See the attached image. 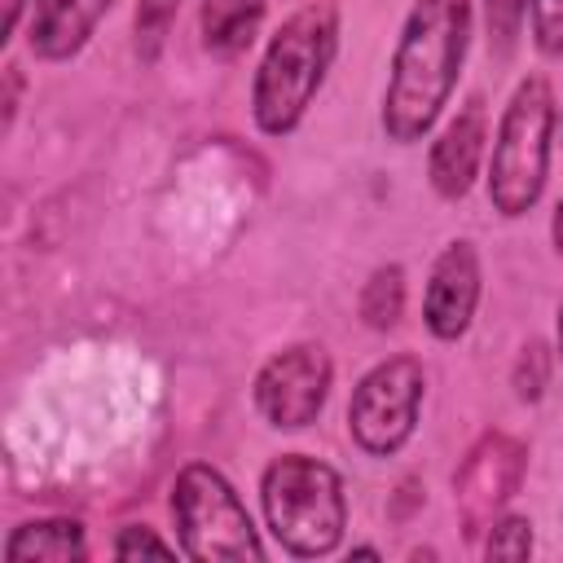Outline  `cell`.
<instances>
[{
  "mask_svg": "<svg viewBox=\"0 0 563 563\" xmlns=\"http://www.w3.org/2000/svg\"><path fill=\"white\" fill-rule=\"evenodd\" d=\"M475 35V0H413L378 101V128L391 145H418L449 110Z\"/></svg>",
  "mask_w": 563,
  "mask_h": 563,
  "instance_id": "obj_1",
  "label": "cell"
},
{
  "mask_svg": "<svg viewBox=\"0 0 563 563\" xmlns=\"http://www.w3.org/2000/svg\"><path fill=\"white\" fill-rule=\"evenodd\" d=\"M334 57H339L334 0H308L295 13H286L282 26L268 35L251 75V123L264 136H290L321 97Z\"/></svg>",
  "mask_w": 563,
  "mask_h": 563,
  "instance_id": "obj_2",
  "label": "cell"
},
{
  "mask_svg": "<svg viewBox=\"0 0 563 563\" xmlns=\"http://www.w3.org/2000/svg\"><path fill=\"white\" fill-rule=\"evenodd\" d=\"M554 141H559V101L550 79L532 70L515 84L510 101L501 106L484 163V194L501 220H519L541 202Z\"/></svg>",
  "mask_w": 563,
  "mask_h": 563,
  "instance_id": "obj_3",
  "label": "cell"
},
{
  "mask_svg": "<svg viewBox=\"0 0 563 563\" xmlns=\"http://www.w3.org/2000/svg\"><path fill=\"white\" fill-rule=\"evenodd\" d=\"M260 515L290 559H325L347 537L343 475L317 453H277L260 471Z\"/></svg>",
  "mask_w": 563,
  "mask_h": 563,
  "instance_id": "obj_4",
  "label": "cell"
},
{
  "mask_svg": "<svg viewBox=\"0 0 563 563\" xmlns=\"http://www.w3.org/2000/svg\"><path fill=\"white\" fill-rule=\"evenodd\" d=\"M176 545L194 563H264L268 545L233 488V479L211 462H185L167 497Z\"/></svg>",
  "mask_w": 563,
  "mask_h": 563,
  "instance_id": "obj_5",
  "label": "cell"
},
{
  "mask_svg": "<svg viewBox=\"0 0 563 563\" xmlns=\"http://www.w3.org/2000/svg\"><path fill=\"white\" fill-rule=\"evenodd\" d=\"M427 400V369L413 352H391L374 361L347 396V435L365 457H396L413 431Z\"/></svg>",
  "mask_w": 563,
  "mask_h": 563,
  "instance_id": "obj_6",
  "label": "cell"
},
{
  "mask_svg": "<svg viewBox=\"0 0 563 563\" xmlns=\"http://www.w3.org/2000/svg\"><path fill=\"white\" fill-rule=\"evenodd\" d=\"M334 387V361L325 343L299 339L264 356V365L251 378V405L264 427L273 431H303L321 418Z\"/></svg>",
  "mask_w": 563,
  "mask_h": 563,
  "instance_id": "obj_7",
  "label": "cell"
},
{
  "mask_svg": "<svg viewBox=\"0 0 563 563\" xmlns=\"http://www.w3.org/2000/svg\"><path fill=\"white\" fill-rule=\"evenodd\" d=\"M528 475V444L510 431H484L453 471V510L466 537H484V528L519 497Z\"/></svg>",
  "mask_w": 563,
  "mask_h": 563,
  "instance_id": "obj_8",
  "label": "cell"
},
{
  "mask_svg": "<svg viewBox=\"0 0 563 563\" xmlns=\"http://www.w3.org/2000/svg\"><path fill=\"white\" fill-rule=\"evenodd\" d=\"M479 295H484V264L471 238H449L440 246V255L431 260L427 273V290H422V325L431 339L440 343H457L466 339V330L475 325L479 312Z\"/></svg>",
  "mask_w": 563,
  "mask_h": 563,
  "instance_id": "obj_9",
  "label": "cell"
},
{
  "mask_svg": "<svg viewBox=\"0 0 563 563\" xmlns=\"http://www.w3.org/2000/svg\"><path fill=\"white\" fill-rule=\"evenodd\" d=\"M488 145H493L488 101H484V92H471V97L444 119V128L431 136V150H427V180H431L435 198L462 202V198L475 189V180H484Z\"/></svg>",
  "mask_w": 563,
  "mask_h": 563,
  "instance_id": "obj_10",
  "label": "cell"
},
{
  "mask_svg": "<svg viewBox=\"0 0 563 563\" xmlns=\"http://www.w3.org/2000/svg\"><path fill=\"white\" fill-rule=\"evenodd\" d=\"M114 0H31L26 48L35 62H70L88 48Z\"/></svg>",
  "mask_w": 563,
  "mask_h": 563,
  "instance_id": "obj_11",
  "label": "cell"
},
{
  "mask_svg": "<svg viewBox=\"0 0 563 563\" xmlns=\"http://www.w3.org/2000/svg\"><path fill=\"white\" fill-rule=\"evenodd\" d=\"M4 563H84L88 528L70 515H35L9 528L4 537Z\"/></svg>",
  "mask_w": 563,
  "mask_h": 563,
  "instance_id": "obj_12",
  "label": "cell"
},
{
  "mask_svg": "<svg viewBox=\"0 0 563 563\" xmlns=\"http://www.w3.org/2000/svg\"><path fill=\"white\" fill-rule=\"evenodd\" d=\"M264 13H268V0H202L198 4L202 48L211 57H220V62L242 57L260 35Z\"/></svg>",
  "mask_w": 563,
  "mask_h": 563,
  "instance_id": "obj_13",
  "label": "cell"
},
{
  "mask_svg": "<svg viewBox=\"0 0 563 563\" xmlns=\"http://www.w3.org/2000/svg\"><path fill=\"white\" fill-rule=\"evenodd\" d=\"M405 268L400 264H378L365 282H361V295H356V317L369 325V330H396L400 317H405Z\"/></svg>",
  "mask_w": 563,
  "mask_h": 563,
  "instance_id": "obj_14",
  "label": "cell"
},
{
  "mask_svg": "<svg viewBox=\"0 0 563 563\" xmlns=\"http://www.w3.org/2000/svg\"><path fill=\"white\" fill-rule=\"evenodd\" d=\"M537 550V532H532V519L528 515H515V510H501L488 528H484V541H479V554L493 563V559H532Z\"/></svg>",
  "mask_w": 563,
  "mask_h": 563,
  "instance_id": "obj_15",
  "label": "cell"
},
{
  "mask_svg": "<svg viewBox=\"0 0 563 563\" xmlns=\"http://www.w3.org/2000/svg\"><path fill=\"white\" fill-rule=\"evenodd\" d=\"M185 0H136L132 9V40H136V57L141 62H154L176 26V13H180Z\"/></svg>",
  "mask_w": 563,
  "mask_h": 563,
  "instance_id": "obj_16",
  "label": "cell"
},
{
  "mask_svg": "<svg viewBox=\"0 0 563 563\" xmlns=\"http://www.w3.org/2000/svg\"><path fill=\"white\" fill-rule=\"evenodd\" d=\"M554 361H559V356H554V343H545V339H528V343L519 347V356H515V365H510V387H515V396H519L523 405H532V400L545 396Z\"/></svg>",
  "mask_w": 563,
  "mask_h": 563,
  "instance_id": "obj_17",
  "label": "cell"
},
{
  "mask_svg": "<svg viewBox=\"0 0 563 563\" xmlns=\"http://www.w3.org/2000/svg\"><path fill=\"white\" fill-rule=\"evenodd\" d=\"M528 35L541 57H563V0H528Z\"/></svg>",
  "mask_w": 563,
  "mask_h": 563,
  "instance_id": "obj_18",
  "label": "cell"
},
{
  "mask_svg": "<svg viewBox=\"0 0 563 563\" xmlns=\"http://www.w3.org/2000/svg\"><path fill=\"white\" fill-rule=\"evenodd\" d=\"M110 554H114V559H141V554L176 559L180 545L167 541V537H158V528H150V523H123V528L114 532V541H110Z\"/></svg>",
  "mask_w": 563,
  "mask_h": 563,
  "instance_id": "obj_19",
  "label": "cell"
},
{
  "mask_svg": "<svg viewBox=\"0 0 563 563\" xmlns=\"http://www.w3.org/2000/svg\"><path fill=\"white\" fill-rule=\"evenodd\" d=\"M479 4H484V26L497 40V48H510L528 22V0H479Z\"/></svg>",
  "mask_w": 563,
  "mask_h": 563,
  "instance_id": "obj_20",
  "label": "cell"
},
{
  "mask_svg": "<svg viewBox=\"0 0 563 563\" xmlns=\"http://www.w3.org/2000/svg\"><path fill=\"white\" fill-rule=\"evenodd\" d=\"M18 92H22V70L9 62V66H4V132L13 128V114H18Z\"/></svg>",
  "mask_w": 563,
  "mask_h": 563,
  "instance_id": "obj_21",
  "label": "cell"
},
{
  "mask_svg": "<svg viewBox=\"0 0 563 563\" xmlns=\"http://www.w3.org/2000/svg\"><path fill=\"white\" fill-rule=\"evenodd\" d=\"M26 13H31V0H4V44L18 35V26L26 22Z\"/></svg>",
  "mask_w": 563,
  "mask_h": 563,
  "instance_id": "obj_22",
  "label": "cell"
},
{
  "mask_svg": "<svg viewBox=\"0 0 563 563\" xmlns=\"http://www.w3.org/2000/svg\"><path fill=\"white\" fill-rule=\"evenodd\" d=\"M550 246H554V255L563 260V198H559L554 211H550Z\"/></svg>",
  "mask_w": 563,
  "mask_h": 563,
  "instance_id": "obj_23",
  "label": "cell"
},
{
  "mask_svg": "<svg viewBox=\"0 0 563 563\" xmlns=\"http://www.w3.org/2000/svg\"><path fill=\"white\" fill-rule=\"evenodd\" d=\"M554 356L563 365V299H559V317H554Z\"/></svg>",
  "mask_w": 563,
  "mask_h": 563,
  "instance_id": "obj_24",
  "label": "cell"
},
{
  "mask_svg": "<svg viewBox=\"0 0 563 563\" xmlns=\"http://www.w3.org/2000/svg\"><path fill=\"white\" fill-rule=\"evenodd\" d=\"M347 554H352V559H378V550H374V545H352Z\"/></svg>",
  "mask_w": 563,
  "mask_h": 563,
  "instance_id": "obj_25",
  "label": "cell"
},
{
  "mask_svg": "<svg viewBox=\"0 0 563 563\" xmlns=\"http://www.w3.org/2000/svg\"><path fill=\"white\" fill-rule=\"evenodd\" d=\"M559 136H563V106H559Z\"/></svg>",
  "mask_w": 563,
  "mask_h": 563,
  "instance_id": "obj_26",
  "label": "cell"
}]
</instances>
